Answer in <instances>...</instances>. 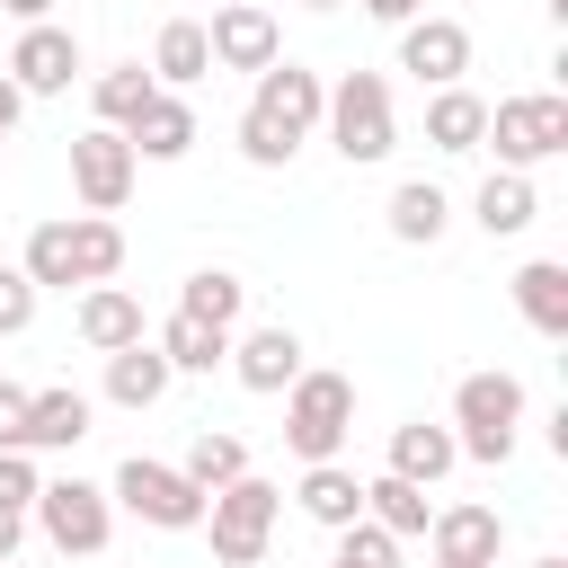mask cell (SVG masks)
<instances>
[{
    "instance_id": "cb8c5ba5",
    "label": "cell",
    "mask_w": 568,
    "mask_h": 568,
    "mask_svg": "<svg viewBox=\"0 0 568 568\" xmlns=\"http://www.w3.org/2000/svg\"><path fill=\"white\" fill-rule=\"evenodd\" d=\"M364 515L390 532V541H417L426 524H435V497L417 488V479H399V470H382V479H364Z\"/></svg>"
},
{
    "instance_id": "d4e9b609",
    "label": "cell",
    "mask_w": 568,
    "mask_h": 568,
    "mask_svg": "<svg viewBox=\"0 0 568 568\" xmlns=\"http://www.w3.org/2000/svg\"><path fill=\"white\" fill-rule=\"evenodd\" d=\"M444 222H453V195H444L435 178H408V186H390V240H408V248H435V240H444Z\"/></svg>"
},
{
    "instance_id": "7402d4cb",
    "label": "cell",
    "mask_w": 568,
    "mask_h": 568,
    "mask_svg": "<svg viewBox=\"0 0 568 568\" xmlns=\"http://www.w3.org/2000/svg\"><path fill=\"white\" fill-rule=\"evenodd\" d=\"M169 382H178V373H169V355H160L151 337H133V346L106 355V399H115V408H151Z\"/></svg>"
},
{
    "instance_id": "d590c367",
    "label": "cell",
    "mask_w": 568,
    "mask_h": 568,
    "mask_svg": "<svg viewBox=\"0 0 568 568\" xmlns=\"http://www.w3.org/2000/svg\"><path fill=\"white\" fill-rule=\"evenodd\" d=\"M36 320V284H27V266H0V337H18Z\"/></svg>"
},
{
    "instance_id": "4dcf8cb0",
    "label": "cell",
    "mask_w": 568,
    "mask_h": 568,
    "mask_svg": "<svg viewBox=\"0 0 568 568\" xmlns=\"http://www.w3.org/2000/svg\"><path fill=\"white\" fill-rule=\"evenodd\" d=\"M71 248H80V284H115V266H124L115 213H71Z\"/></svg>"
},
{
    "instance_id": "74e56055",
    "label": "cell",
    "mask_w": 568,
    "mask_h": 568,
    "mask_svg": "<svg viewBox=\"0 0 568 568\" xmlns=\"http://www.w3.org/2000/svg\"><path fill=\"white\" fill-rule=\"evenodd\" d=\"M18 115H27V89H18V80H9V71H0V142H9V133H18Z\"/></svg>"
},
{
    "instance_id": "6da1fadb",
    "label": "cell",
    "mask_w": 568,
    "mask_h": 568,
    "mask_svg": "<svg viewBox=\"0 0 568 568\" xmlns=\"http://www.w3.org/2000/svg\"><path fill=\"white\" fill-rule=\"evenodd\" d=\"M320 124H328V142H337V160H346V169H373V160H390V142H399L390 80H382V71H346V80L328 89Z\"/></svg>"
},
{
    "instance_id": "e575fe53",
    "label": "cell",
    "mask_w": 568,
    "mask_h": 568,
    "mask_svg": "<svg viewBox=\"0 0 568 568\" xmlns=\"http://www.w3.org/2000/svg\"><path fill=\"white\" fill-rule=\"evenodd\" d=\"M36 488H44V479H36V453H27V444H0V506H18V515H27V506H36Z\"/></svg>"
},
{
    "instance_id": "3957f363",
    "label": "cell",
    "mask_w": 568,
    "mask_h": 568,
    "mask_svg": "<svg viewBox=\"0 0 568 568\" xmlns=\"http://www.w3.org/2000/svg\"><path fill=\"white\" fill-rule=\"evenodd\" d=\"M275 515H284V488H275V479H257V470H240L231 488H213V497H204L213 559H222V568H257V559H266Z\"/></svg>"
},
{
    "instance_id": "ab89813d",
    "label": "cell",
    "mask_w": 568,
    "mask_h": 568,
    "mask_svg": "<svg viewBox=\"0 0 568 568\" xmlns=\"http://www.w3.org/2000/svg\"><path fill=\"white\" fill-rule=\"evenodd\" d=\"M18 541H27V515H18V506H0V559H18Z\"/></svg>"
},
{
    "instance_id": "8d00e7d4",
    "label": "cell",
    "mask_w": 568,
    "mask_h": 568,
    "mask_svg": "<svg viewBox=\"0 0 568 568\" xmlns=\"http://www.w3.org/2000/svg\"><path fill=\"white\" fill-rule=\"evenodd\" d=\"M0 444H27V390L0 382Z\"/></svg>"
},
{
    "instance_id": "7bdbcfd3",
    "label": "cell",
    "mask_w": 568,
    "mask_h": 568,
    "mask_svg": "<svg viewBox=\"0 0 568 568\" xmlns=\"http://www.w3.org/2000/svg\"><path fill=\"white\" fill-rule=\"evenodd\" d=\"M532 568H568V559H532Z\"/></svg>"
},
{
    "instance_id": "7c38bea8",
    "label": "cell",
    "mask_w": 568,
    "mask_h": 568,
    "mask_svg": "<svg viewBox=\"0 0 568 568\" xmlns=\"http://www.w3.org/2000/svg\"><path fill=\"white\" fill-rule=\"evenodd\" d=\"M71 71H80V44H71V27H53V18H36V27L18 36V53H9V80H18L27 98H62Z\"/></svg>"
},
{
    "instance_id": "9a60e30c",
    "label": "cell",
    "mask_w": 568,
    "mask_h": 568,
    "mask_svg": "<svg viewBox=\"0 0 568 568\" xmlns=\"http://www.w3.org/2000/svg\"><path fill=\"white\" fill-rule=\"evenodd\" d=\"M470 222H479L488 240H515V231H532V222H541L532 169H488V178H479V195H470Z\"/></svg>"
},
{
    "instance_id": "8992f818",
    "label": "cell",
    "mask_w": 568,
    "mask_h": 568,
    "mask_svg": "<svg viewBox=\"0 0 568 568\" xmlns=\"http://www.w3.org/2000/svg\"><path fill=\"white\" fill-rule=\"evenodd\" d=\"M479 142H497V169H541V160L568 151V98H550V89H532V98H497Z\"/></svg>"
},
{
    "instance_id": "f1b7e54d",
    "label": "cell",
    "mask_w": 568,
    "mask_h": 568,
    "mask_svg": "<svg viewBox=\"0 0 568 568\" xmlns=\"http://www.w3.org/2000/svg\"><path fill=\"white\" fill-rule=\"evenodd\" d=\"M178 311H186V320H213V328H240L248 284H240L231 266H195V275H186V293H178Z\"/></svg>"
},
{
    "instance_id": "2e32d148",
    "label": "cell",
    "mask_w": 568,
    "mask_h": 568,
    "mask_svg": "<svg viewBox=\"0 0 568 568\" xmlns=\"http://www.w3.org/2000/svg\"><path fill=\"white\" fill-rule=\"evenodd\" d=\"M133 337H151V328H142V302H133L124 284H80V346H89V355H115V346H133Z\"/></svg>"
},
{
    "instance_id": "ee69618b",
    "label": "cell",
    "mask_w": 568,
    "mask_h": 568,
    "mask_svg": "<svg viewBox=\"0 0 568 568\" xmlns=\"http://www.w3.org/2000/svg\"><path fill=\"white\" fill-rule=\"evenodd\" d=\"M435 568H470V559H435Z\"/></svg>"
},
{
    "instance_id": "7a4b0ae2",
    "label": "cell",
    "mask_w": 568,
    "mask_h": 568,
    "mask_svg": "<svg viewBox=\"0 0 568 568\" xmlns=\"http://www.w3.org/2000/svg\"><path fill=\"white\" fill-rule=\"evenodd\" d=\"M355 435V382L346 373H293L284 382V444L302 462H337V444Z\"/></svg>"
},
{
    "instance_id": "ffe728a7",
    "label": "cell",
    "mask_w": 568,
    "mask_h": 568,
    "mask_svg": "<svg viewBox=\"0 0 568 568\" xmlns=\"http://www.w3.org/2000/svg\"><path fill=\"white\" fill-rule=\"evenodd\" d=\"M479 133H488V98H479V89H462V80H453V89H435V98H426V142H435V151H453V160H462V151H479Z\"/></svg>"
},
{
    "instance_id": "bcb514c9",
    "label": "cell",
    "mask_w": 568,
    "mask_h": 568,
    "mask_svg": "<svg viewBox=\"0 0 568 568\" xmlns=\"http://www.w3.org/2000/svg\"><path fill=\"white\" fill-rule=\"evenodd\" d=\"M213 9H222V0H213Z\"/></svg>"
},
{
    "instance_id": "603a6c76",
    "label": "cell",
    "mask_w": 568,
    "mask_h": 568,
    "mask_svg": "<svg viewBox=\"0 0 568 568\" xmlns=\"http://www.w3.org/2000/svg\"><path fill=\"white\" fill-rule=\"evenodd\" d=\"M462 462V444H453V426H426V417H408V426H390V470L399 479H417V488H435L444 470Z\"/></svg>"
},
{
    "instance_id": "277c9868",
    "label": "cell",
    "mask_w": 568,
    "mask_h": 568,
    "mask_svg": "<svg viewBox=\"0 0 568 568\" xmlns=\"http://www.w3.org/2000/svg\"><path fill=\"white\" fill-rule=\"evenodd\" d=\"M515 426H524V382L515 373H462V390H453V444H462V462H506Z\"/></svg>"
},
{
    "instance_id": "484cf974",
    "label": "cell",
    "mask_w": 568,
    "mask_h": 568,
    "mask_svg": "<svg viewBox=\"0 0 568 568\" xmlns=\"http://www.w3.org/2000/svg\"><path fill=\"white\" fill-rule=\"evenodd\" d=\"M204 71H213L204 18H169V27H160V44H151V80H160V89H186V80H204Z\"/></svg>"
},
{
    "instance_id": "b9f144b4",
    "label": "cell",
    "mask_w": 568,
    "mask_h": 568,
    "mask_svg": "<svg viewBox=\"0 0 568 568\" xmlns=\"http://www.w3.org/2000/svg\"><path fill=\"white\" fill-rule=\"evenodd\" d=\"M302 9H346V0H302Z\"/></svg>"
},
{
    "instance_id": "4fadbf2b",
    "label": "cell",
    "mask_w": 568,
    "mask_h": 568,
    "mask_svg": "<svg viewBox=\"0 0 568 568\" xmlns=\"http://www.w3.org/2000/svg\"><path fill=\"white\" fill-rule=\"evenodd\" d=\"M231 373H240V390H257V399H275L293 373H302V337L284 328V320H266V328H248V337H231Z\"/></svg>"
},
{
    "instance_id": "ac0fdd59",
    "label": "cell",
    "mask_w": 568,
    "mask_h": 568,
    "mask_svg": "<svg viewBox=\"0 0 568 568\" xmlns=\"http://www.w3.org/2000/svg\"><path fill=\"white\" fill-rule=\"evenodd\" d=\"M293 506H302L311 524H328V532H346V524L364 515V479H355L346 462H302V488H293Z\"/></svg>"
},
{
    "instance_id": "8fae6325",
    "label": "cell",
    "mask_w": 568,
    "mask_h": 568,
    "mask_svg": "<svg viewBox=\"0 0 568 568\" xmlns=\"http://www.w3.org/2000/svg\"><path fill=\"white\" fill-rule=\"evenodd\" d=\"M399 71H408L417 89H453V80L470 71V27H462V18H408V27H399Z\"/></svg>"
},
{
    "instance_id": "f35d334b",
    "label": "cell",
    "mask_w": 568,
    "mask_h": 568,
    "mask_svg": "<svg viewBox=\"0 0 568 568\" xmlns=\"http://www.w3.org/2000/svg\"><path fill=\"white\" fill-rule=\"evenodd\" d=\"M364 18H382V27H408V18H426V0H364Z\"/></svg>"
},
{
    "instance_id": "d6a6232c",
    "label": "cell",
    "mask_w": 568,
    "mask_h": 568,
    "mask_svg": "<svg viewBox=\"0 0 568 568\" xmlns=\"http://www.w3.org/2000/svg\"><path fill=\"white\" fill-rule=\"evenodd\" d=\"M328 568H399V541H390L373 515H355V524L337 532V559H328Z\"/></svg>"
},
{
    "instance_id": "5bb4252c",
    "label": "cell",
    "mask_w": 568,
    "mask_h": 568,
    "mask_svg": "<svg viewBox=\"0 0 568 568\" xmlns=\"http://www.w3.org/2000/svg\"><path fill=\"white\" fill-rule=\"evenodd\" d=\"M426 541H435V559H470V568H497V550H506V515H497V506H435Z\"/></svg>"
},
{
    "instance_id": "ba28073f",
    "label": "cell",
    "mask_w": 568,
    "mask_h": 568,
    "mask_svg": "<svg viewBox=\"0 0 568 568\" xmlns=\"http://www.w3.org/2000/svg\"><path fill=\"white\" fill-rule=\"evenodd\" d=\"M133 142L115 133V124H89V133H71V195H80V213H115L124 195H133Z\"/></svg>"
},
{
    "instance_id": "60d3db41",
    "label": "cell",
    "mask_w": 568,
    "mask_h": 568,
    "mask_svg": "<svg viewBox=\"0 0 568 568\" xmlns=\"http://www.w3.org/2000/svg\"><path fill=\"white\" fill-rule=\"evenodd\" d=\"M0 9H9L18 27H36V18H53V0H0Z\"/></svg>"
},
{
    "instance_id": "30bf717a",
    "label": "cell",
    "mask_w": 568,
    "mask_h": 568,
    "mask_svg": "<svg viewBox=\"0 0 568 568\" xmlns=\"http://www.w3.org/2000/svg\"><path fill=\"white\" fill-rule=\"evenodd\" d=\"M204 44H213V71H266V62L284 53V27H275V9H257V0H222L213 27H204Z\"/></svg>"
},
{
    "instance_id": "836d02e7",
    "label": "cell",
    "mask_w": 568,
    "mask_h": 568,
    "mask_svg": "<svg viewBox=\"0 0 568 568\" xmlns=\"http://www.w3.org/2000/svg\"><path fill=\"white\" fill-rule=\"evenodd\" d=\"M293 151H302V142H284L266 115H240V160H248V169H284Z\"/></svg>"
},
{
    "instance_id": "1f68e13d",
    "label": "cell",
    "mask_w": 568,
    "mask_h": 568,
    "mask_svg": "<svg viewBox=\"0 0 568 568\" xmlns=\"http://www.w3.org/2000/svg\"><path fill=\"white\" fill-rule=\"evenodd\" d=\"M178 470H186V479L213 497V488H231V479L248 470V444H240V435H222V426H204V435L186 444V462H178Z\"/></svg>"
},
{
    "instance_id": "d6986e66",
    "label": "cell",
    "mask_w": 568,
    "mask_h": 568,
    "mask_svg": "<svg viewBox=\"0 0 568 568\" xmlns=\"http://www.w3.org/2000/svg\"><path fill=\"white\" fill-rule=\"evenodd\" d=\"M124 142H133V160H186V151H195V106L160 89V98L124 124Z\"/></svg>"
},
{
    "instance_id": "9c48e42d",
    "label": "cell",
    "mask_w": 568,
    "mask_h": 568,
    "mask_svg": "<svg viewBox=\"0 0 568 568\" xmlns=\"http://www.w3.org/2000/svg\"><path fill=\"white\" fill-rule=\"evenodd\" d=\"M257 89H248V115H266L284 142H311L320 133V106H328V89H320V71H302V62H266V71H248Z\"/></svg>"
},
{
    "instance_id": "e0dca14e",
    "label": "cell",
    "mask_w": 568,
    "mask_h": 568,
    "mask_svg": "<svg viewBox=\"0 0 568 568\" xmlns=\"http://www.w3.org/2000/svg\"><path fill=\"white\" fill-rule=\"evenodd\" d=\"M89 435V390L53 382V390H27V453H71Z\"/></svg>"
},
{
    "instance_id": "f546056e",
    "label": "cell",
    "mask_w": 568,
    "mask_h": 568,
    "mask_svg": "<svg viewBox=\"0 0 568 568\" xmlns=\"http://www.w3.org/2000/svg\"><path fill=\"white\" fill-rule=\"evenodd\" d=\"M89 98H98V124H115V133H124V124L160 98V80H151L142 62H115V71H98V89H89Z\"/></svg>"
},
{
    "instance_id": "4316f807",
    "label": "cell",
    "mask_w": 568,
    "mask_h": 568,
    "mask_svg": "<svg viewBox=\"0 0 568 568\" xmlns=\"http://www.w3.org/2000/svg\"><path fill=\"white\" fill-rule=\"evenodd\" d=\"M515 311H524L541 337H568V266H559V257H532V266L515 275Z\"/></svg>"
},
{
    "instance_id": "83f0119b",
    "label": "cell",
    "mask_w": 568,
    "mask_h": 568,
    "mask_svg": "<svg viewBox=\"0 0 568 568\" xmlns=\"http://www.w3.org/2000/svg\"><path fill=\"white\" fill-rule=\"evenodd\" d=\"M18 266H27V284H36V293H44V284H53V293H71V284H80V248H71V222H36Z\"/></svg>"
},
{
    "instance_id": "44dd1931",
    "label": "cell",
    "mask_w": 568,
    "mask_h": 568,
    "mask_svg": "<svg viewBox=\"0 0 568 568\" xmlns=\"http://www.w3.org/2000/svg\"><path fill=\"white\" fill-rule=\"evenodd\" d=\"M151 346L169 355V373H213V364H231V328L186 320V311H169V320L151 328Z\"/></svg>"
},
{
    "instance_id": "52a82bcc",
    "label": "cell",
    "mask_w": 568,
    "mask_h": 568,
    "mask_svg": "<svg viewBox=\"0 0 568 568\" xmlns=\"http://www.w3.org/2000/svg\"><path fill=\"white\" fill-rule=\"evenodd\" d=\"M27 515L44 524V541H53L62 559H98V550H106V532H115V497H106V488H89V479H44Z\"/></svg>"
},
{
    "instance_id": "5b68a950",
    "label": "cell",
    "mask_w": 568,
    "mask_h": 568,
    "mask_svg": "<svg viewBox=\"0 0 568 568\" xmlns=\"http://www.w3.org/2000/svg\"><path fill=\"white\" fill-rule=\"evenodd\" d=\"M124 515H142V524H160V532H195L204 524V488L178 470V462H151V453H124L115 462V488H106Z\"/></svg>"
},
{
    "instance_id": "f6af8a7d",
    "label": "cell",
    "mask_w": 568,
    "mask_h": 568,
    "mask_svg": "<svg viewBox=\"0 0 568 568\" xmlns=\"http://www.w3.org/2000/svg\"><path fill=\"white\" fill-rule=\"evenodd\" d=\"M0 568H18V559H0Z\"/></svg>"
}]
</instances>
